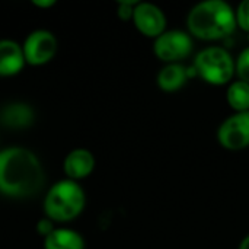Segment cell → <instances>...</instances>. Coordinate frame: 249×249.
<instances>
[{
	"label": "cell",
	"mask_w": 249,
	"mask_h": 249,
	"mask_svg": "<svg viewBox=\"0 0 249 249\" xmlns=\"http://www.w3.org/2000/svg\"><path fill=\"white\" fill-rule=\"evenodd\" d=\"M193 70L212 86H228L235 77V57L223 47H206L194 57Z\"/></svg>",
	"instance_id": "obj_4"
},
{
	"label": "cell",
	"mask_w": 249,
	"mask_h": 249,
	"mask_svg": "<svg viewBox=\"0 0 249 249\" xmlns=\"http://www.w3.org/2000/svg\"><path fill=\"white\" fill-rule=\"evenodd\" d=\"M219 144L231 152L249 147V111L233 112L222 121L216 133Z\"/></svg>",
	"instance_id": "obj_7"
},
{
	"label": "cell",
	"mask_w": 249,
	"mask_h": 249,
	"mask_svg": "<svg viewBox=\"0 0 249 249\" xmlns=\"http://www.w3.org/2000/svg\"><path fill=\"white\" fill-rule=\"evenodd\" d=\"M131 20L142 35L152 39H156L159 35H162L168 26V18L165 12L158 4L150 1H137Z\"/></svg>",
	"instance_id": "obj_8"
},
{
	"label": "cell",
	"mask_w": 249,
	"mask_h": 249,
	"mask_svg": "<svg viewBox=\"0 0 249 249\" xmlns=\"http://www.w3.org/2000/svg\"><path fill=\"white\" fill-rule=\"evenodd\" d=\"M193 50L194 41L188 31L166 29L162 35L153 39V53L165 64L181 63L191 55Z\"/></svg>",
	"instance_id": "obj_5"
},
{
	"label": "cell",
	"mask_w": 249,
	"mask_h": 249,
	"mask_svg": "<svg viewBox=\"0 0 249 249\" xmlns=\"http://www.w3.org/2000/svg\"><path fill=\"white\" fill-rule=\"evenodd\" d=\"M226 101L235 112L249 111V83L235 79L228 85Z\"/></svg>",
	"instance_id": "obj_14"
},
{
	"label": "cell",
	"mask_w": 249,
	"mask_h": 249,
	"mask_svg": "<svg viewBox=\"0 0 249 249\" xmlns=\"http://www.w3.org/2000/svg\"><path fill=\"white\" fill-rule=\"evenodd\" d=\"M188 80V69L182 63H171L160 67L156 74V85L166 93H174L185 86Z\"/></svg>",
	"instance_id": "obj_12"
},
{
	"label": "cell",
	"mask_w": 249,
	"mask_h": 249,
	"mask_svg": "<svg viewBox=\"0 0 249 249\" xmlns=\"http://www.w3.org/2000/svg\"><path fill=\"white\" fill-rule=\"evenodd\" d=\"M58 50L57 36L48 29H35L28 34L22 44V51L26 64L44 66L50 63Z\"/></svg>",
	"instance_id": "obj_6"
},
{
	"label": "cell",
	"mask_w": 249,
	"mask_h": 249,
	"mask_svg": "<svg viewBox=\"0 0 249 249\" xmlns=\"http://www.w3.org/2000/svg\"><path fill=\"white\" fill-rule=\"evenodd\" d=\"M83 236L70 228H55L53 233L44 238V249H85Z\"/></svg>",
	"instance_id": "obj_13"
},
{
	"label": "cell",
	"mask_w": 249,
	"mask_h": 249,
	"mask_svg": "<svg viewBox=\"0 0 249 249\" xmlns=\"http://www.w3.org/2000/svg\"><path fill=\"white\" fill-rule=\"evenodd\" d=\"M238 26L249 34V0H242L235 9Z\"/></svg>",
	"instance_id": "obj_16"
},
{
	"label": "cell",
	"mask_w": 249,
	"mask_h": 249,
	"mask_svg": "<svg viewBox=\"0 0 249 249\" xmlns=\"http://www.w3.org/2000/svg\"><path fill=\"white\" fill-rule=\"evenodd\" d=\"M25 64L22 45L13 39H0V77L19 74Z\"/></svg>",
	"instance_id": "obj_10"
},
{
	"label": "cell",
	"mask_w": 249,
	"mask_h": 249,
	"mask_svg": "<svg viewBox=\"0 0 249 249\" xmlns=\"http://www.w3.org/2000/svg\"><path fill=\"white\" fill-rule=\"evenodd\" d=\"M55 223L53 220H50L48 217H42L38 220L36 223V232L42 236V238H47L50 233H53L55 231Z\"/></svg>",
	"instance_id": "obj_18"
},
{
	"label": "cell",
	"mask_w": 249,
	"mask_h": 249,
	"mask_svg": "<svg viewBox=\"0 0 249 249\" xmlns=\"http://www.w3.org/2000/svg\"><path fill=\"white\" fill-rule=\"evenodd\" d=\"M44 169L38 156L20 146L0 150V194L12 198H28L41 191Z\"/></svg>",
	"instance_id": "obj_1"
},
{
	"label": "cell",
	"mask_w": 249,
	"mask_h": 249,
	"mask_svg": "<svg viewBox=\"0 0 249 249\" xmlns=\"http://www.w3.org/2000/svg\"><path fill=\"white\" fill-rule=\"evenodd\" d=\"M86 206V194L82 185L71 179H60L53 184L44 198L45 217L54 223H66L77 219Z\"/></svg>",
	"instance_id": "obj_3"
},
{
	"label": "cell",
	"mask_w": 249,
	"mask_h": 249,
	"mask_svg": "<svg viewBox=\"0 0 249 249\" xmlns=\"http://www.w3.org/2000/svg\"><path fill=\"white\" fill-rule=\"evenodd\" d=\"M238 249H249V233L242 238V241L238 245Z\"/></svg>",
	"instance_id": "obj_20"
},
{
	"label": "cell",
	"mask_w": 249,
	"mask_h": 249,
	"mask_svg": "<svg viewBox=\"0 0 249 249\" xmlns=\"http://www.w3.org/2000/svg\"><path fill=\"white\" fill-rule=\"evenodd\" d=\"M32 4L36 7L48 9V7H53L55 4V0H32Z\"/></svg>",
	"instance_id": "obj_19"
},
{
	"label": "cell",
	"mask_w": 249,
	"mask_h": 249,
	"mask_svg": "<svg viewBox=\"0 0 249 249\" xmlns=\"http://www.w3.org/2000/svg\"><path fill=\"white\" fill-rule=\"evenodd\" d=\"M35 112L31 105L25 102H10L0 111V121L10 130H23L32 125Z\"/></svg>",
	"instance_id": "obj_11"
},
{
	"label": "cell",
	"mask_w": 249,
	"mask_h": 249,
	"mask_svg": "<svg viewBox=\"0 0 249 249\" xmlns=\"http://www.w3.org/2000/svg\"><path fill=\"white\" fill-rule=\"evenodd\" d=\"M235 76L236 79L249 83V45L242 48L235 58Z\"/></svg>",
	"instance_id": "obj_15"
},
{
	"label": "cell",
	"mask_w": 249,
	"mask_h": 249,
	"mask_svg": "<svg viewBox=\"0 0 249 249\" xmlns=\"http://www.w3.org/2000/svg\"><path fill=\"white\" fill-rule=\"evenodd\" d=\"M95 165V156L89 149L76 147L66 155L63 160V172L67 179L79 182L93 172Z\"/></svg>",
	"instance_id": "obj_9"
},
{
	"label": "cell",
	"mask_w": 249,
	"mask_h": 249,
	"mask_svg": "<svg viewBox=\"0 0 249 249\" xmlns=\"http://www.w3.org/2000/svg\"><path fill=\"white\" fill-rule=\"evenodd\" d=\"M185 22L188 34L203 41L225 39L238 28L235 9L226 0H204L194 4Z\"/></svg>",
	"instance_id": "obj_2"
},
{
	"label": "cell",
	"mask_w": 249,
	"mask_h": 249,
	"mask_svg": "<svg viewBox=\"0 0 249 249\" xmlns=\"http://www.w3.org/2000/svg\"><path fill=\"white\" fill-rule=\"evenodd\" d=\"M136 4H137V1H131V0H121V1H118V6H117L118 18L121 20H131Z\"/></svg>",
	"instance_id": "obj_17"
}]
</instances>
